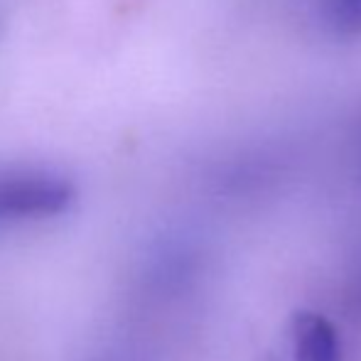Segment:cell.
Instances as JSON below:
<instances>
[{
    "instance_id": "1",
    "label": "cell",
    "mask_w": 361,
    "mask_h": 361,
    "mask_svg": "<svg viewBox=\"0 0 361 361\" xmlns=\"http://www.w3.org/2000/svg\"><path fill=\"white\" fill-rule=\"evenodd\" d=\"M74 185L52 170L0 172V224L42 221L72 207Z\"/></svg>"
},
{
    "instance_id": "2",
    "label": "cell",
    "mask_w": 361,
    "mask_h": 361,
    "mask_svg": "<svg viewBox=\"0 0 361 361\" xmlns=\"http://www.w3.org/2000/svg\"><path fill=\"white\" fill-rule=\"evenodd\" d=\"M283 361H342V347L332 322L317 312H300L288 327Z\"/></svg>"
},
{
    "instance_id": "3",
    "label": "cell",
    "mask_w": 361,
    "mask_h": 361,
    "mask_svg": "<svg viewBox=\"0 0 361 361\" xmlns=\"http://www.w3.org/2000/svg\"><path fill=\"white\" fill-rule=\"evenodd\" d=\"M327 13L342 32L361 35V0H327Z\"/></svg>"
}]
</instances>
